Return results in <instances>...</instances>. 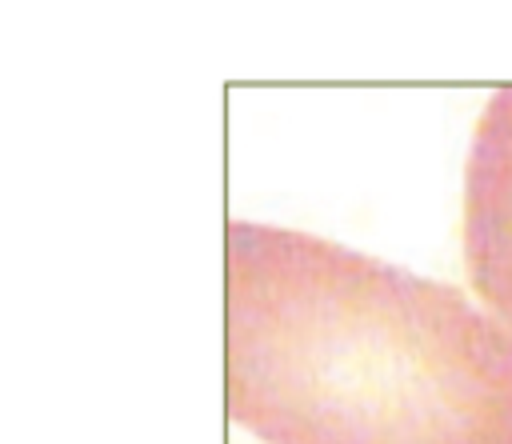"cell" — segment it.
I'll use <instances>...</instances> for the list:
<instances>
[{"label":"cell","mask_w":512,"mask_h":444,"mask_svg":"<svg viewBox=\"0 0 512 444\" xmlns=\"http://www.w3.org/2000/svg\"><path fill=\"white\" fill-rule=\"evenodd\" d=\"M228 412L264 444H512V328L452 284L232 220Z\"/></svg>","instance_id":"obj_1"},{"label":"cell","mask_w":512,"mask_h":444,"mask_svg":"<svg viewBox=\"0 0 512 444\" xmlns=\"http://www.w3.org/2000/svg\"><path fill=\"white\" fill-rule=\"evenodd\" d=\"M464 264L484 304L512 328V84L472 128L464 164Z\"/></svg>","instance_id":"obj_2"}]
</instances>
